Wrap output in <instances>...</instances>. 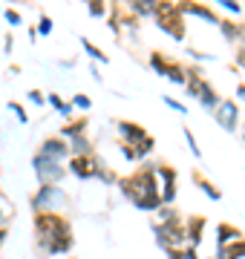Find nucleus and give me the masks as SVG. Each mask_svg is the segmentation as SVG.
Instances as JSON below:
<instances>
[{
	"label": "nucleus",
	"mask_w": 245,
	"mask_h": 259,
	"mask_svg": "<svg viewBox=\"0 0 245 259\" xmlns=\"http://www.w3.org/2000/svg\"><path fill=\"white\" fill-rule=\"evenodd\" d=\"M179 12L182 15H190V18L205 20L211 26H219V23H222V18H219V12L214 9V6H205V3H196V0H182Z\"/></svg>",
	"instance_id": "obj_11"
},
{
	"label": "nucleus",
	"mask_w": 245,
	"mask_h": 259,
	"mask_svg": "<svg viewBox=\"0 0 245 259\" xmlns=\"http://www.w3.org/2000/svg\"><path fill=\"white\" fill-rule=\"evenodd\" d=\"M29 40H32V44L38 40V29H35V26H29Z\"/></svg>",
	"instance_id": "obj_42"
},
{
	"label": "nucleus",
	"mask_w": 245,
	"mask_h": 259,
	"mask_svg": "<svg viewBox=\"0 0 245 259\" xmlns=\"http://www.w3.org/2000/svg\"><path fill=\"white\" fill-rule=\"evenodd\" d=\"M118 150H121V156L127 158V161H139V153H136V147H133V144H127V141H118Z\"/></svg>",
	"instance_id": "obj_34"
},
{
	"label": "nucleus",
	"mask_w": 245,
	"mask_h": 259,
	"mask_svg": "<svg viewBox=\"0 0 245 259\" xmlns=\"http://www.w3.org/2000/svg\"><path fill=\"white\" fill-rule=\"evenodd\" d=\"M127 9L136 15V18H153L156 15V0H133V3H127Z\"/></svg>",
	"instance_id": "obj_19"
},
{
	"label": "nucleus",
	"mask_w": 245,
	"mask_h": 259,
	"mask_svg": "<svg viewBox=\"0 0 245 259\" xmlns=\"http://www.w3.org/2000/svg\"><path fill=\"white\" fill-rule=\"evenodd\" d=\"M69 150H72V156H95L93 141L87 139V136H81V139H72V141H69Z\"/></svg>",
	"instance_id": "obj_21"
},
{
	"label": "nucleus",
	"mask_w": 245,
	"mask_h": 259,
	"mask_svg": "<svg viewBox=\"0 0 245 259\" xmlns=\"http://www.w3.org/2000/svg\"><path fill=\"white\" fill-rule=\"evenodd\" d=\"M168 259H185V248H173V250H165Z\"/></svg>",
	"instance_id": "obj_37"
},
{
	"label": "nucleus",
	"mask_w": 245,
	"mask_h": 259,
	"mask_svg": "<svg viewBox=\"0 0 245 259\" xmlns=\"http://www.w3.org/2000/svg\"><path fill=\"white\" fill-rule=\"evenodd\" d=\"M69 193L61 185H38V190L29 196V207L32 213H64L69 210Z\"/></svg>",
	"instance_id": "obj_4"
},
{
	"label": "nucleus",
	"mask_w": 245,
	"mask_h": 259,
	"mask_svg": "<svg viewBox=\"0 0 245 259\" xmlns=\"http://www.w3.org/2000/svg\"><path fill=\"white\" fill-rule=\"evenodd\" d=\"M32 228H35V248L47 256L66 259V253L75 245L72 225L64 213H32Z\"/></svg>",
	"instance_id": "obj_1"
},
{
	"label": "nucleus",
	"mask_w": 245,
	"mask_h": 259,
	"mask_svg": "<svg viewBox=\"0 0 245 259\" xmlns=\"http://www.w3.org/2000/svg\"><path fill=\"white\" fill-rule=\"evenodd\" d=\"M72 107L81 110V112H90V110H93V98H90L87 93H75V95H72Z\"/></svg>",
	"instance_id": "obj_26"
},
{
	"label": "nucleus",
	"mask_w": 245,
	"mask_h": 259,
	"mask_svg": "<svg viewBox=\"0 0 245 259\" xmlns=\"http://www.w3.org/2000/svg\"><path fill=\"white\" fill-rule=\"evenodd\" d=\"M6 236H9V231H6V228H0V245L6 242Z\"/></svg>",
	"instance_id": "obj_44"
},
{
	"label": "nucleus",
	"mask_w": 245,
	"mask_h": 259,
	"mask_svg": "<svg viewBox=\"0 0 245 259\" xmlns=\"http://www.w3.org/2000/svg\"><path fill=\"white\" fill-rule=\"evenodd\" d=\"M219 35L225 37L228 44H242V23L239 20H231V18H222V23H219Z\"/></svg>",
	"instance_id": "obj_17"
},
{
	"label": "nucleus",
	"mask_w": 245,
	"mask_h": 259,
	"mask_svg": "<svg viewBox=\"0 0 245 259\" xmlns=\"http://www.w3.org/2000/svg\"><path fill=\"white\" fill-rule=\"evenodd\" d=\"M115 133H118V141H127V144H139L142 139H147L150 133L142 127V124H136V121H115Z\"/></svg>",
	"instance_id": "obj_12"
},
{
	"label": "nucleus",
	"mask_w": 245,
	"mask_h": 259,
	"mask_svg": "<svg viewBox=\"0 0 245 259\" xmlns=\"http://www.w3.org/2000/svg\"><path fill=\"white\" fill-rule=\"evenodd\" d=\"M239 239H245V236H242V231H239L236 225H231V222H219L217 225V248H231V245L239 242Z\"/></svg>",
	"instance_id": "obj_15"
},
{
	"label": "nucleus",
	"mask_w": 245,
	"mask_h": 259,
	"mask_svg": "<svg viewBox=\"0 0 245 259\" xmlns=\"http://www.w3.org/2000/svg\"><path fill=\"white\" fill-rule=\"evenodd\" d=\"M133 147H136V153H139V161H142V158H147V156L153 153V147H156V139H153V136H147V139H142L139 144H133Z\"/></svg>",
	"instance_id": "obj_25"
},
{
	"label": "nucleus",
	"mask_w": 245,
	"mask_h": 259,
	"mask_svg": "<svg viewBox=\"0 0 245 259\" xmlns=\"http://www.w3.org/2000/svg\"><path fill=\"white\" fill-rule=\"evenodd\" d=\"M32 170H35L38 185H61V182H64V176L69 173V170H66V164H61V161H55V158L40 156V153H35V156H32Z\"/></svg>",
	"instance_id": "obj_6"
},
{
	"label": "nucleus",
	"mask_w": 245,
	"mask_h": 259,
	"mask_svg": "<svg viewBox=\"0 0 245 259\" xmlns=\"http://www.w3.org/2000/svg\"><path fill=\"white\" fill-rule=\"evenodd\" d=\"M156 179L161 185V202L173 204L176 202V182H179V170L168 161H156Z\"/></svg>",
	"instance_id": "obj_8"
},
{
	"label": "nucleus",
	"mask_w": 245,
	"mask_h": 259,
	"mask_svg": "<svg viewBox=\"0 0 245 259\" xmlns=\"http://www.w3.org/2000/svg\"><path fill=\"white\" fill-rule=\"evenodd\" d=\"M153 239L156 245L165 250H173V248H188V231H185V216L173 219V222H153Z\"/></svg>",
	"instance_id": "obj_5"
},
{
	"label": "nucleus",
	"mask_w": 245,
	"mask_h": 259,
	"mask_svg": "<svg viewBox=\"0 0 245 259\" xmlns=\"http://www.w3.org/2000/svg\"><path fill=\"white\" fill-rule=\"evenodd\" d=\"M6 107H9V112L15 115V121H18V124H29V115H26V110H23V104H18V101H9Z\"/></svg>",
	"instance_id": "obj_28"
},
{
	"label": "nucleus",
	"mask_w": 245,
	"mask_h": 259,
	"mask_svg": "<svg viewBox=\"0 0 245 259\" xmlns=\"http://www.w3.org/2000/svg\"><path fill=\"white\" fill-rule=\"evenodd\" d=\"M101 167H104V161L98 156H72L66 161V170L75 179H81V182H95L98 173H101Z\"/></svg>",
	"instance_id": "obj_7"
},
{
	"label": "nucleus",
	"mask_w": 245,
	"mask_h": 259,
	"mask_svg": "<svg viewBox=\"0 0 245 259\" xmlns=\"http://www.w3.org/2000/svg\"><path fill=\"white\" fill-rule=\"evenodd\" d=\"M87 127H90V118H87V115L66 121V124H61V139H66V141L81 139V136H87Z\"/></svg>",
	"instance_id": "obj_16"
},
{
	"label": "nucleus",
	"mask_w": 245,
	"mask_h": 259,
	"mask_svg": "<svg viewBox=\"0 0 245 259\" xmlns=\"http://www.w3.org/2000/svg\"><path fill=\"white\" fill-rule=\"evenodd\" d=\"M196 250H199V248H190V245H188V248H185V259H199Z\"/></svg>",
	"instance_id": "obj_39"
},
{
	"label": "nucleus",
	"mask_w": 245,
	"mask_h": 259,
	"mask_svg": "<svg viewBox=\"0 0 245 259\" xmlns=\"http://www.w3.org/2000/svg\"><path fill=\"white\" fill-rule=\"evenodd\" d=\"M225 250H228V256H231V259H245V239L234 242V245L225 248Z\"/></svg>",
	"instance_id": "obj_33"
},
{
	"label": "nucleus",
	"mask_w": 245,
	"mask_h": 259,
	"mask_svg": "<svg viewBox=\"0 0 245 259\" xmlns=\"http://www.w3.org/2000/svg\"><path fill=\"white\" fill-rule=\"evenodd\" d=\"M214 118H217V124L225 133H236V130L242 127V118H239V104L234 101V98H222V104L217 107V112H214Z\"/></svg>",
	"instance_id": "obj_9"
},
{
	"label": "nucleus",
	"mask_w": 245,
	"mask_h": 259,
	"mask_svg": "<svg viewBox=\"0 0 245 259\" xmlns=\"http://www.w3.org/2000/svg\"><path fill=\"white\" fill-rule=\"evenodd\" d=\"M90 75H93V81H98V83H101V72H98V64H93V66H90Z\"/></svg>",
	"instance_id": "obj_40"
},
{
	"label": "nucleus",
	"mask_w": 245,
	"mask_h": 259,
	"mask_svg": "<svg viewBox=\"0 0 245 259\" xmlns=\"http://www.w3.org/2000/svg\"><path fill=\"white\" fill-rule=\"evenodd\" d=\"M153 20H156V26H159L168 37H173L176 44H185L188 26H185V15L179 12V3H173V0H159Z\"/></svg>",
	"instance_id": "obj_3"
},
{
	"label": "nucleus",
	"mask_w": 245,
	"mask_h": 259,
	"mask_svg": "<svg viewBox=\"0 0 245 259\" xmlns=\"http://www.w3.org/2000/svg\"><path fill=\"white\" fill-rule=\"evenodd\" d=\"M242 141H245V127H242Z\"/></svg>",
	"instance_id": "obj_45"
},
{
	"label": "nucleus",
	"mask_w": 245,
	"mask_h": 259,
	"mask_svg": "<svg viewBox=\"0 0 245 259\" xmlns=\"http://www.w3.org/2000/svg\"><path fill=\"white\" fill-rule=\"evenodd\" d=\"M182 213L176 210V204H165L159 213H156V222L159 225H165V222H173V219H179Z\"/></svg>",
	"instance_id": "obj_24"
},
{
	"label": "nucleus",
	"mask_w": 245,
	"mask_h": 259,
	"mask_svg": "<svg viewBox=\"0 0 245 259\" xmlns=\"http://www.w3.org/2000/svg\"><path fill=\"white\" fill-rule=\"evenodd\" d=\"M193 182H196V187H199V190H202V193L208 196V199H211V202H222V190H219V187L214 185L211 179H205V176H202L199 170H193Z\"/></svg>",
	"instance_id": "obj_18"
},
{
	"label": "nucleus",
	"mask_w": 245,
	"mask_h": 259,
	"mask_svg": "<svg viewBox=\"0 0 245 259\" xmlns=\"http://www.w3.org/2000/svg\"><path fill=\"white\" fill-rule=\"evenodd\" d=\"M182 136H185V141H188V150H190V156H193V158H202V147H199L196 136H193V130H190L188 124L182 127Z\"/></svg>",
	"instance_id": "obj_22"
},
{
	"label": "nucleus",
	"mask_w": 245,
	"mask_h": 259,
	"mask_svg": "<svg viewBox=\"0 0 245 259\" xmlns=\"http://www.w3.org/2000/svg\"><path fill=\"white\" fill-rule=\"evenodd\" d=\"M3 20H6V23H9V26H23V15H20L18 9H3Z\"/></svg>",
	"instance_id": "obj_31"
},
{
	"label": "nucleus",
	"mask_w": 245,
	"mask_h": 259,
	"mask_svg": "<svg viewBox=\"0 0 245 259\" xmlns=\"http://www.w3.org/2000/svg\"><path fill=\"white\" fill-rule=\"evenodd\" d=\"M205 225H208V219L199 216V213L185 216V231H188V245L190 248H199V245H202V239H205Z\"/></svg>",
	"instance_id": "obj_13"
},
{
	"label": "nucleus",
	"mask_w": 245,
	"mask_h": 259,
	"mask_svg": "<svg viewBox=\"0 0 245 259\" xmlns=\"http://www.w3.org/2000/svg\"><path fill=\"white\" fill-rule=\"evenodd\" d=\"M236 95H239V101H245V81L236 83Z\"/></svg>",
	"instance_id": "obj_41"
},
{
	"label": "nucleus",
	"mask_w": 245,
	"mask_h": 259,
	"mask_svg": "<svg viewBox=\"0 0 245 259\" xmlns=\"http://www.w3.org/2000/svg\"><path fill=\"white\" fill-rule=\"evenodd\" d=\"M12 47H15V35L9 32V35L3 37V52H12Z\"/></svg>",
	"instance_id": "obj_38"
},
{
	"label": "nucleus",
	"mask_w": 245,
	"mask_h": 259,
	"mask_svg": "<svg viewBox=\"0 0 245 259\" xmlns=\"http://www.w3.org/2000/svg\"><path fill=\"white\" fill-rule=\"evenodd\" d=\"M217 6L222 12H231V15H242V3H239V0H217Z\"/></svg>",
	"instance_id": "obj_29"
},
{
	"label": "nucleus",
	"mask_w": 245,
	"mask_h": 259,
	"mask_svg": "<svg viewBox=\"0 0 245 259\" xmlns=\"http://www.w3.org/2000/svg\"><path fill=\"white\" fill-rule=\"evenodd\" d=\"M121 196L127 202H133V207L142 213H159L165 207L161 202V185L156 179V164H142L139 170H133L130 176L118 179Z\"/></svg>",
	"instance_id": "obj_2"
},
{
	"label": "nucleus",
	"mask_w": 245,
	"mask_h": 259,
	"mask_svg": "<svg viewBox=\"0 0 245 259\" xmlns=\"http://www.w3.org/2000/svg\"><path fill=\"white\" fill-rule=\"evenodd\" d=\"M81 49H84L87 55L93 58L95 64H110V55H107V52H104L101 47H95L93 40H87V37H81Z\"/></svg>",
	"instance_id": "obj_20"
},
{
	"label": "nucleus",
	"mask_w": 245,
	"mask_h": 259,
	"mask_svg": "<svg viewBox=\"0 0 245 259\" xmlns=\"http://www.w3.org/2000/svg\"><path fill=\"white\" fill-rule=\"evenodd\" d=\"M6 219H9V213H6V210H0V228H6Z\"/></svg>",
	"instance_id": "obj_43"
},
{
	"label": "nucleus",
	"mask_w": 245,
	"mask_h": 259,
	"mask_svg": "<svg viewBox=\"0 0 245 259\" xmlns=\"http://www.w3.org/2000/svg\"><path fill=\"white\" fill-rule=\"evenodd\" d=\"M87 12H90V18H107L110 15V6L104 0H90L87 3Z\"/></svg>",
	"instance_id": "obj_23"
},
{
	"label": "nucleus",
	"mask_w": 245,
	"mask_h": 259,
	"mask_svg": "<svg viewBox=\"0 0 245 259\" xmlns=\"http://www.w3.org/2000/svg\"><path fill=\"white\" fill-rule=\"evenodd\" d=\"M185 49H188V55L193 58V61H214L211 52H202V49H196V47H185Z\"/></svg>",
	"instance_id": "obj_35"
},
{
	"label": "nucleus",
	"mask_w": 245,
	"mask_h": 259,
	"mask_svg": "<svg viewBox=\"0 0 245 259\" xmlns=\"http://www.w3.org/2000/svg\"><path fill=\"white\" fill-rule=\"evenodd\" d=\"M35 29H38L40 37H49V35H52V29H55V26H52V18H49V15H40L38 26H35Z\"/></svg>",
	"instance_id": "obj_30"
},
{
	"label": "nucleus",
	"mask_w": 245,
	"mask_h": 259,
	"mask_svg": "<svg viewBox=\"0 0 245 259\" xmlns=\"http://www.w3.org/2000/svg\"><path fill=\"white\" fill-rule=\"evenodd\" d=\"M147 61H150V66L156 69V75H165V78H168V75L176 69V64H179L176 58H170L168 52H161V49H153L150 55H147Z\"/></svg>",
	"instance_id": "obj_14"
},
{
	"label": "nucleus",
	"mask_w": 245,
	"mask_h": 259,
	"mask_svg": "<svg viewBox=\"0 0 245 259\" xmlns=\"http://www.w3.org/2000/svg\"><path fill=\"white\" fill-rule=\"evenodd\" d=\"M66 259H75V256H66Z\"/></svg>",
	"instance_id": "obj_46"
},
{
	"label": "nucleus",
	"mask_w": 245,
	"mask_h": 259,
	"mask_svg": "<svg viewBox=\"0 0 245 259\" xmlns=\"http://www.w3.org/2000/svg\"><path fill=\"white\" fill-rule=\"evenodd\" d=\"M236 66H239V69H245V40L236 47Z\"/></svg>",
	"instance_id": "obj_36"
},
{
	"label": "nucleus",
	"mask_w": 245,
	"mask_h": 259,
	"mask_svg": "<svg viewBox=\"0 0 245 259\" xmlns=\"http://www.w3.org/2000/svg\"><path fill=\"white\" fill-rule=\"evenodd\" d=\"M26 98H29V104H35V107H44V104H47V93H40L38 87H35V90H29Z\"/></svg>",
	"instance_id": "obj_32"
},
{
	"label": "nucleus",
	"mask_w": 245,
	"mask_h": 259,
	"mask_svg": "<svg viewBox=\"0 0 245 259\" xmlns=\"http://www.w3.org/2000/svg\"><path fill=\"white\" fill-rule=\"evenodd\" d=\"M161 101H165V107H168V110L179 112L182 118H188V107H185V104H182V101H176L173 95H161Z\"/></svg>",
	"instance_id": "obj_27"
},
{
	"label": "nucleus",
	"mask_w": 245,
	"mask_h": 259,
	"mask_svg": "<svg viewBox=\"0 0 245 259\" xmlns=\"http://www.w3.org/2000/svg\"><path fill=\"white\" fill-rule=\"evenodd\" d=\"M40 156H47V158H55V161H61V164H66L69 158H72V150H69V141L61 139V136H49V139L40 141V147H38Z\"/></svg>",
	"instance_id": "obj_10"
}]
</instances>
